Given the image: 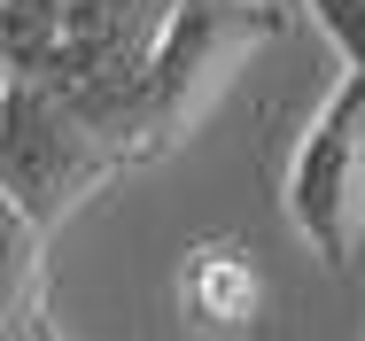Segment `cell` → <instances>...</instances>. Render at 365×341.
Instances as JSON below:
<instances>
[{
	"instance_id": "cell-5",
	"label": "cell",
	"mask_w": 365,
	"mask_h": 341,
	"mask_svg": "<svg viewBox=\"0 0 365 341\" xmlns=\"http://www.w3.org/2000/svg\"><path fill=\"white\" fill-rule=\"evenodd\" d=\"M303 8H311V23L334 39L342 70H365V0H303Z\"/></svg>"
},
{
	"instance_id": "cell-1",
	"label": "cell",
	"mask_w": 365,
	"mask_h": 341,
	"mask_svg": "<svg viewBox=\"0 0 365 341\" xmlns=\"http://www.w3.org/2000/svg\"><path fill=\"white\" fill-rule=\"evenodd\" d=\"M288 31V8L280 0H171L155 47L140 55V70L125 85H101V93H63L71 117L101 140V155L117 171H140L155 155H171L179 140L210 117L233 70L249 63L264 39Z\"/></svg>"
},
{
	"instance_id": "cell-6",
	"label": "cell",
	"mask_w": 365,
	"mask_h": 341,
	"mask_svg": "<svg viewBox=\"0 0 365 341\" xmlns=\"http://www.w3.org/2000/svg\"><path fill=\"white\" fill-rule=\"evenodd\" d=\"M47 341H63V334H47Z\"/></svg>"
},
{
	"instance_id": "cell-3",
	"label": "cell",
	"mask_w": 365,
	"mask_h": 341,
	"mask_svg": "<svg viewBox=\"0 0 365 341\" xmlns=\"http://www.w3.org/2000/svg\"><path fill=\"white\" fill-rule=\"evenodd\" d=\"M280 209L327 272H350L365 241V70H342L288 155Z\"/></svg>"
},
{
	"instance_id": "cell-4",
	"label": "cell",
	"mask_w": 365,
	"mask_h": 341,
	"mask_svg": "<svg viewBox=\"0 0 365 341\" xmlns=\"http://www.w3.org/2000/svg\"><path fill=\"white\" fill-rule=\"evenodd\" d=\"M257 310H264V279L249 264V248H233V241H202L187 264H179V318L195 326V334H249L257 326Z\"/></svg>"
},
{
	"instance_id": "cell-2",
	"label": "cell",
	"mask_w": 365,
	"mask_h": 341,
	"mask_svg": "<svg viewBox=\"0 0 365 341\" xmlns=\"http://www.w3.org/2000/svg\"><path fill=\"white\" fill-rule=\"evenodd\" d=\"M117 179L125 171L101 155V140L71 117V101L55 85L0 70V209L16 225H31L47 241L63 217H78Z\"/></svg>"
}]
</instances>
